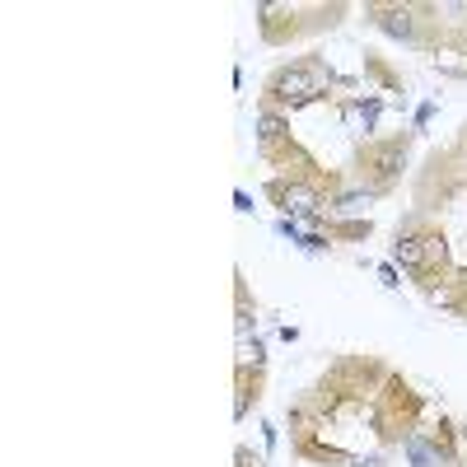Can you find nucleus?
I'll list each match as a JSON object with an SVG mask.
<instances>
[{
  "mask_svg": "<svg viewBox=\"0 0 467 467\" xmlns=\"http://www.w3.org/2000/svg\"><path fill=\"white\" fill-rule=\"evenodd\" d=\"M383 24H388L392 33H411V24H406V15H388V19H383Z\"/></svg>",
  "mask_w": 467,
  "mask_h": 467,
  "instance_id": "39448f33",
  "label": "nucleus"
},
{
  "mask_svg": "<svg viewBox=\"0 0 467 467\" xmlns=\"http://www.w3.org/2000/svg\"><path fill=\"white\" fill-rule=\"evenodd\" d=\"M430 252H439V243H430V238H402V243H397V257H402L406 266H425Z\"/></svg>",
  "mask_w": 467,
  "mask_h": 467,
  "instance_id": "f03ea898",
  "label": "nucleus"
},
{
  "mask_svg": "<svg viewBox=\"0 0 467 467\" xmlns=\"http://www.w3.org/2000/svg\"><path fill=\"white\" fill-rule=\"evenodd\" d=\"M285 210H313V192L309 187H285Z\"/></svg>",
  "mask_w": 467,
  "mask_h": 467,
  "instance_id": "7ed1b4c3",
  "label": "nucleus"
},
{
  "mask_svg": "<svg viewBox=\"0 0 467 467\" xmlns=\"http://www.w3.org/2000/svg\"><path fill=\"white\" fill-rule=\"evenodd\" d=\"M323 84H327L323 66H290V70L276 75L271 93H276L280 103H304V98H313V93H323Z\"/></svg>",
  "mask_w": 467,
  "mask_h": 467,
  "instance_id": "f257e3e1",
  "label": "nucleus"
},
{
  "mask_svg": "<svg viewBox=\"0 0 467 467\" xmlns=\"http://www.w3.org/2000/svg\"><path fill=\"white\" fill-rule=\"evenodd\" d=\"M411 458H416V467H435V453L425 449L420 439H411Z\"/></svg>",
  "mask_w": 467,
  "mask_h": 467,
  "instance_id": "20e7f679",
  "label": "nucleus"
}]
</instances>
